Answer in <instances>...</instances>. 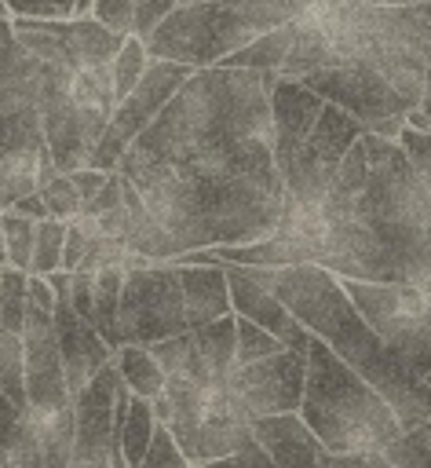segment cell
I'll return each mask as SVG.
<instances>
[{
    "label": "cell",
    "instance_id": "6da1fadb",
    "mask_svg": "<svg viewBox=\"0 0 431 468\" xmlns=\"http://www.w3.org/2000/svg\"><path fill=\"white\" fill-rule=\"evenodd\" d=\"M321 263L336 278L420 285L431 271V183L398 139L365 132L321 201Z\"/></svg>",
    "mask_w": 431,
    "mask_h": 468
},
{
    "label": "cell",
    "instance_id": "7a4b0ae2",
    "mask_svg": "<svg viewBox=\"0 0 431 468\" xmlns=\"http://www.w3.org/2000/svg\"><path fill=\"white\" fill-rule=\"evenodd\" d=\"M117 172L139 190L175 256L270 238L289 205L270 139H248L226 154L201 157L183 168L121 165Z\"/></svg>",
    "mask_w": 431,
    "mask_h": 468
},
{
    "label": "cell",
    "instance_id": "3957f363",
    "mask_svg": "<svg viewBox=\"0 0 431 468\" xmlns=\"http://www.w3.org/2000/svg\"><path fill=\"white\" fill-rule=\"evenodd\" d=\"M263 289H270L314 340H321L336 358H343L358 377H365L394 410L402 431H413L431 420V388L413 377L373 333L362 311L343 292L340 278L318 263L303 267H245Z\"/></svg>",
    "mask_w": 431,
    "mask_h": 468
},
{
    "label": "cell",
    "instance_id": "277c9868",
    "mask_svg": "<svg viewBox=\"0 0 431 468\" xmlns=\"http://www.w3.org/2000/svg\"><path fill=\"white\" fill-rule=\"evenodd\" d=\"M248 139H270L267 73L212 66L194 69L183 80L161 117L121 157V165L183 168L190 161L226 154Z\"/></svg>",
    "mask_w": 431,
    "mask_h": 468
},
{
    "label": "cell",
    "instance_id": "5b68a950",
    "mask_svg": "<svg viewBox=\"0 0 431 468\" xmlns=\"http://www.w3.org/2000/svg\"><path fill=\"white\" fill-rule=\"evenodd\" d=\"M300 417L321 450L340 457L387 453L405 435L387 399L314 336L307 347V388Z\"/></svg>",
    "mask_w": 431,
    "mask_h": 468
},
{
    "label": "cell",
    "instance_id": "8992f818",
    "mask_svg": "<svg viewBox=\"0 0 431 468\" xmlns=\"http://www.w3.org/2000/svg\"><path fill=\"white\" fill-rule=\"evenodd\" d=\"M300 18L296 0H197L175 7L146 37V55L190 69L223 66L248 40Z\"/></svg>",
    "mask_w": 431,
    "mask_h": 468
},
{
    "label": "cell",
    "instance_id": "52a82bcc",
    "mask_svg": "<svg viewBox=\"0 0 431 468\" xmlns=\"http://www.w3.org/2000/svg\"><path fill=\"white\" fill-rule=\"evenodd\" d=\"M164 402H168V431L183 457L190 464H216L245 446L256 442L252 435V417L241 410L237 395L226 384L201 388L194 380L168 377L164 384Z\"/></svg>",
    "mask_w": 431,
    "mask_h": 468
},
{
    "label": "cell",
    "instance_id": "ba28073f",
    "mask_svg": "<svg viewBox=\"0 0 431 468\" xmlns=\"http://www.w3.org/2000/svg\"><path fill=\"white\" fill-rule=\"evenodd\" d=\"M351 303L384 340V347L413 373H431V296L420 285H373L340 278Z\"/></svg>",
    "mask_w": 431,
    "mask_h": 468
},
{
    "label": "cell",
    "instance_id": "9c48e42d",
    "mask_svg": "<svg viewBox=\"0 0 431 468\" xmlns=\"http://www.w3.org/2000/svg\"><path fill=\"white\" fill-rule=\"evenodd\" d=\"M22 362H26V417L40 431L77 428V406L66 384L58 336H55V311H44L37 303L26 307Z\"/></svg>",
    "mask_w": 431,
    "mask_h": 468
},
{
    "label": "cell",
    "instance_id": "30bf717a",
    "mask_svg": "<svg viewBox=\"0 0 431 468\" xmlns=\"http://www.w3.org/2000/svg\"><path fill=\"white\" fill-rule=\"evenodd\" d=\"M300 84L321 95L325 102H332L336 110H343L347 117H354L365 132L380 139H398L405 128V117L413 113L405 99L362 58H343L329 69L307 73Z\"/></svg>",
    "mask_w": 431,
    "mask_h": 468
},
{
    "label": "cell",
    "instance_id": "8fae6325",
    "mask_svg": "<svg viewBox=\"0 0 431 468\" xmlns=\"http://www.w3.org/2000/svg\"><path fill=\"white\" fill-rule=\"evenodd\" d=\"M183 333H190V325L179 271L172 263H146L142 271H128L121 289V340L153 347Z\"/></svg>",
    "mask_w": 431,
    "mask_h": 468
},
{
    "label": "cell",
    "instance_id": "7c38bea8",
    "mask_svg": "<svg viewBox=\"0 0 431 468\" xmlns=\"http://www.w3.org/2000/svg\"><path fill=\"white\" fill-rule=\"evenodd\" d=\"M365 135V128L347 117L343 110H336L332 102H325L321 117L314 121L310 135L303 139V146L292 154V161L285 165L281 179H285V190H289V205L296 208H310L318 212L347 150Z\"/></svg>",
    "mask_w": 431,
    "mask_h": 468
},
{
    "label": "cell",
    "instance_id": "4fadbf2b",
    "mask_svg": "<svg viewBox=\"0 0 431 468\" xmlns=\"http://www.w3.org/2000/svg\"><path fill=\"white\" fill-rule=\"evenodd\" d=\"M15 40L40 62L80 73L88 66H110L128 37L113 33L99 18H11Z\"/></svg>",
    "mask_w": 431,
    "mask_h": 468
},
{
    "label": "cell",
    "instance_id": "5bb4252c",
    "mask_svg": "<svg viewBox=\"0 0 431 468\" xmlns=\"http://www.w3.org/2000/svg\"><path fill=\"white\" fill-rule=\"evenodd\" d=\"M194 69L190 66H179V62H164V58H150L139 88L117 102L95 154H91V165L88 168H99V172H117L121 157L131 150V143L161 117V110L172 102V95L183 88V80L190 77Z\"/></svg>",
    "mask_w": 431,
    "mask_h": 468
},
{
    "label": "cell",
    "instance_id": "9a60e30c",
    "mask_svg": "<svg viewBox=\"0 0 431 468\" xmlns=\"http://www.w3.org/2000/svg\"><path fill=\"white\" fill-rule=\"evenodd\" d=\"M58 176L40 132V113L18 110L0 117V212L15 208L26 194H37Z\"/></svg>",
    "mask_w": 431,
    "mask_h": 468
},
{
    "label": "cell",
    "instance_id": "2e32d148",
    "mask_svg": "<svg viewBox=\"0 0 431 468\" xmlns=\"http://www.w3.org/2000/svg\"><path fill=\"white\" fill-rule=\"evenodd\" d=\"M69 77L73 73L47 66L44 69V84H40V102H37L40 132H44V143L51 150V161H55L58 176H73L77 168H88L91 165V154L99 146V139L91 135L84 113L73 102Z\"/></svg>",
    "mask_w": 431,
    "mask_h": 468
},
{
    "label": "cell",
    "instance_id": "e0dca14e",
    "mask_svg": "<svg viewBox=\"0 0 431 468\" xmlns=\"http://www.w3.org/2000/svg\"><path fill=\"white\" fill-rule=\"evenodd\" d=\"M307 388V355L303 351H278L270 358L234 366L230 373V391L237 395L241 410L256 417H281V413H300Z\"/></svg>",
    "mask_w": 431,
    "mask_h": 468
},
{
    "label": "cell",
    "instance_id": "ac0fdd59",
    "mask_svg": "<svg viewBox=\"0 0 431 468\" xmlns=\"http://www.w3.org/2000/svg\"><path fill=\"white\" fill-rule=\"evenodd\" d=\"M117 362L102 366L88 388L73 399L77 406V428H73V450L69 468H110L117 450V391H121Z\"/></svg>",
    "mask_w": 431,
    "mask_h": 468
},
{
    "label": "cell",
    "instance_id": "d6986e66",
    "mask_svg": "<svg viewBox=\"0 0 431 468\" xmlns=\"http://www.w3.org/2000/svg\"><path fill=\"white\" fill-rule=\"evenodd\" d=\"M47 282L55 289V336H58V355H62L69 395L77 399L88 388V380L102 366H110L117 358V351L73 311V303H69V274L66 271H55Z\"/></svg>",
    "mask_w": 431,
    "mask_h": 468
},
{
    "label": "cell",
    "instance_id": "ffe728a7",
    "mask_svg": "<svg viewBox=\"0 0 431 468\" xmlns=\"http://www.w3.org/2000/svg\"><path fill=\"white\" fill-rule=\"evenodd\" d=\"M223 271H226V289H230V311H234L237 318H248L252 325L267 329L281 347L307 355V347H310L307 325H303L270 289H263L256 278H248L245 267L223 263Z\"/></svg>",
    "mask_w": 431,
    "mask_h": 468
},
{
    "label": "cell",
    "instance_id": "44dd1931",
    "mask_svg": "<svg viewBox=\"0 0 431 468\" xmlns=\"http://www.w3.org/2000/svg\"><path fill=\"white\" fill-rule=\"evenodd\" d=\"M321 110H325V99L314 95L310 88H303L300 80L278 77L270 84V154L281 172L292 161V154L303 146V139L310 135Z\"/></svg>",
    "mask_w": 431,
    "mask_h": 468
},
{
    "label": "cell",
    "instance_id": "7402d4cb",
    "mask_svg": "<svg viewBox=\"0 0 431 468\" xmlns=\"http://www.w3.org/2000/svg\"><path fill=\"white\" fill-rule=\"evenodd\" d=\"M121 289H124V267H102V271H73L69 274V303L73 311L113 347L121 351Z\"/></svg>",
    "mask_w": 431,
    "mask_h": 468
},
{
    "label": "cell",
    "instance_id": "603a6c76",
    "mask_svg": "<svg viewBox=\"0 0 431 468\" xmlns=\"http://www.w3.org/2000/svg\"><path fill=\"white\" fill-rule=\"evenodd\" d=\"M256 442L267 450L274 468H321V442L314 431L303 424L300 413H281V417H256L252 420Z\"/></svg>",
    "mask_w": 431,
    "mask_h": 468
},
{
    "label": "cell",
    "instance_id": "cb8c5ba5",
    "mask_svg": "<svg viewBox=\"0 0 431 468\" xmlns=\"http://www.w3.org/2000/svg\"><path fill=\"white\" fill-rule=\"evenodd\" d=\"M175 267V263H172ZM179 271V285H183V307H186V325L201 329L212 325L230 311V289H226V271L223 263H208V267H175Z\"/></svg>",
    "mask_w": 431,
    "mask_h": 468
},
{
    "label": "cell",
    "instance_id": "d4e9b609",
    "mask_svg": "<svg viewBox=\"0 0 431 468\" xmlns=\"http://www.w3.org/2000/svg\"><path fill=\"white\" fill-rule=\"evenodd\" d=\"M0 468H69V450L44 446L40 431L22 413V420L0 439Z\"/></svg>",
    "mask_w": 431,
    "mask_h": 468
},
{
    "label": "cell",
    "instance_id": "484cf974",
    "mask_svg": "<svg viewBox=\"0 0 431 468\" xmlns=\"http://www.w3.org/2000/svg\"><path fill=\"white\" fill-rule=\"evenodd\" d=\"M69 91H73V102L77 110L84 113L88 128L95 139H102L113 110H117V95H113V77H110V66H88L80 73L69 77Z\"/></svg>",
    "mask_w": 431,
    "mask_h": 468
},
{
    "label": "cell",
    "instance_id": "4316f807",
    "mask_svg": "<svg viewBox=\"0 0 431 468\" xmlns=\"http://www.w3.org/2000/svg\"><path fill=\"white\" fill-rule=\"evenodd\" d=\"M292 40H296V22L289 26H278L256 40H248L241 51H234L223 66L226 69H245V73H281L289 51H292Z\"/></svg>",
    "mask_w": 431,
    "mask_h": 468
},
{
    "label": "cell",
    "instance_id": "83f0119b",
    "mask_svg": "<svg viewBox=\"0 0 431 468\" xmlns=\"http://www.w3.org/2000/svg\"><path fill=\"white\" fill-rule=\"evenodd\" d=\"M113 362H117V373H121V380H124V388H128L131 395H139V399H146V402H153V399L164 395L168 377H164V369L157 366V358H153L146 347L124 344Z\"/></svg>",
    "mask_w": 431,
    "mask_h": 468
},
{
    "label": "cell",
    "instance_id": "f1b7e54d",
    "mask_svg": "<svg viewBox=\"0 0 431 468\" xmlns=\"http://www.w3.org/2000/svg\"><path fill=\"white\" fill-rule=\"evenodd\" d=\"M0 234H4V249H7V267L29 274L33 245H37V219H26L7 208V212H0Z\"/></svg>",
    "mask_w": 431,
    "mask_h": 468
},
{
    "label": "cell",
    "instance_id": "f546056e",
    "mask_svg": "<svg viewBox=\"0 0 431 468\" xmlns=\"http://www.w3.org/2000/svg\"><path fill=\"white\" fill-rule=\"evenodd\" d=\"M0 395H7L26 413V362H22V336L0 325Z\"/></svg>",
    "mask_w": 431,
    "mask_h": 468
},
{
    "label": "cell",
    "instance_id": "4dcf8cb0",
    "mask_svg": "<svg viewBox=\"0 0 431 468\" xmlns=\"http://www.w3.org/2000/svg\"><path fill=\"white\" fill-rule=\"evenodd\" d=\"M146 66H150L146 44H142L139 37H128V40L121 44V51L113 55V62H110V77H113V95H117V102L128 99V95L139 88Z\"/></svg>",
    "mask_w": 431,
    "mask_h": 468
},
{
    "label": "cell",
    "instance_id": "1f68e13d",
    "mask_svg": "<svg viewBox=\"0 0 431 468\" xmlns=\"http://www.w3.org/2000/svg\"><path fill=\"white\" fill-rule=\"evenodd\" d=\"M29 274L4 267L0 271V325L11 329L15 336H22L26 329V307H29V289H26Z\"/></svg>",
    "mask_w": 431,
    "mask_h": 468
},
{
    "label": "cell",
    "instance_id": "d6a6232c",
    "mask_svg": "<svg viewBox=\"0 0 431 468\" xmlns=\"http://www.w3.org/2000/svg\"><path fill=\"white\" fill-rule=\"evenodd\" d=\"M62 249H66V223L40 219L37 223V245H33V267H29V274L51 278L55 271H62Z\"/></svg>",
    "mask_w": 431,
    "mask_h": 468
},
{
    "label": "cell",
    "instance_id": "836d02e7",
    "mask_svg": "<svg viewBox=\"0 0 431 468\" xmlns=\"http://www.w3.org/2000/svg\"><path fill=\"white\" fill-rule=\"evenodd\" d=\"M37 194L44 197L47 216H51V219H58V223H73V219L80 216V208H84L80 190L73 186V179H69V176H55V179H51V183H44Z\"/></svg>",
    "mask_w": 431,
    "mask_h": 468
},
{
    "label": "cell",
    "instance_id": "e575fe53",
    "mask_svg": "<svg viewBox=\"0 0 431 468\" xmlns=\"http://www.w3.org/2000/svg\"><path fill=\"white\" fill-rule=\"evenodd\" d=\"M384 457L398 468H431V420L405 431Z\"/></svg>",
    "mask_w": 431,
    "mask_h": 468
},
{
    "label": "cell",
    "instance_id": "d590c367",
    "mask_svg": "<svg viewBox=\"0 0 431 468\" xmlns=\"http://www.w3.org/2000/svg\"><path fill=\"white\" fill-rule=\"evenodd\" d=\"M237 318V314H234ZM285 351L267 329L252 325L248 318H237V351H234V366H248V362H259V358H270Z\"/></svg>",
    "mask_w": 431,
    "mask_h": 468
},
{
    "label": "cell",
    "instance_id": "8d00e7d4",
    "mask_svg": "<svg viewBox=\"0 0 431 468\" xmlns=\"http://www.w3.org/2000/svg\"><path fill=\"white\" fill-rule=\"evenodd\" d=\"M139 468H194V464L183 457V450L175 446L172 431H168L164 424H157L153 442H150V453L142 457V464H139Z\"/></svg>",
    "mask_w": 431,
    "mask_h": 468
},
{
    "label": "cell",
    "instance_id": "74e56055",
    "mask_svg": "<svg viewBox=\"0 0 431 468\" xmlns=\"http://www.w3.org/2000/svg\"><path fill=\"white\" fill-rule=\"evenodd\" d=\"M11 18H73L77 0H4Z\"/></svg>",
    "mask_w": 431,
    "mask_h": 468
},
{
    "label": "cell",
    "instance_id": "f35d334b",
    "mask_svg": "<svg viewBox=\"0 0 431 468\" xmlns=\"http://www.w3.org/2000/svg\"><path fill=\"white\" fill-rule=\"evenodd\" d=\"M95 18L102 26H110L121 37H131V22H135V0H95Z\"/></svg>",
    "mask_w": 431,
    "mask_h": 468
},
{
    "label": "cell",
    "instance_id": "ab89813d",
    "mask_svg": "<svg viewBox=\"0 0 431 468\" xmlns=\"http://www.w3.org/2000/svg\"><path fill=\"white\" fill-rule=\"evenodd\" d=\"M183 0H135V22H131V37H146L161 18H168Z\"/></svg>",
    "mask_w": 431,
    "mask_h": 468
},
{
    "label": "cell",
    "instance_id": "60d3db41",
    "mask_svg": "<svg viewBox=\"0 0 431 468\" xmlns=\"http://www.w3.org/2000/svg\"><path fill=\"white\" fill-rule=\"evenodd\" d=\"M88 245H91L88 230H84L77 219H73V223H66V249H62V271H66V274H73V271L84 263Z\"/></svg>",
    "mask_w": 431,
    "mask_h": 468
},
{
    "label": "cell",
    "instance_id": "b9f144b4",
    "mask_svg": "<svg viewBox=\"0 0 431 468\" xmlns=\"http://www.w3.org/2000/svg\"><path fill=\"white\" fill-rule=\"evenodd\" d=\"M208 468H274V461L267 457V450L259 442H252V446H245V450H237V453H230V457H223V461H216Z\"/></svg>",
    "mask_w": 431,
    "mask_h": 468
},
{
    "label": "cell",
    "instance_id": "7bdbcfd3",
    "mask_svg": "<svg viewBox=\"0 0 431 468\" xmlns=\"http://www.w3.org/2000/svg\"><path fill=\"white\" fill-rule=\"evenodd\" d=\"M321 468H398L384 453H321Z\"/></svg>",
    "mask_w": 431,
    "mask_h": 468
},
{
    "label": "cell",
    "instance_id": "ee69618b",
    "mask_svg": "<svg viewBox=\"0 0 431 468\" xmlns=\"http://www.w3.org/2000/svg\"><path fill=\"white\" fill-rule=\"evenodd\" d=\"M110 176H113V172H99V168H77L69 179H73V186L80 190V201L88 205V201H91V197H95V194H99V190L110 183Z\"/></svg>",
    "mask_w": 431,
    "mask_h": 468
},
{
    "label": "cell",
    "instance_id": "f6af8a7d",
    "mask_svg": "<svg viewBox=\"0 0 431 468\" xmlns=\"http://www.w3.org/2000/svg\"><path fill=\"white\" fill-rule=\"evenodd\" d=\"M300 7H318V4H358V7H405V4H424V0H296Z\"/></svg>",
    "mask_w": 431,
    "mask_h": 468
},
{
    "label": "cell",
    "instance_id": "bcb514c9",
    "mask_svg": "<svg viewBox=\"0 0 431 468\" xmlns=\"http://www.w3.org/2000/svg\"><path fill=\"white\" fill-rule=\"evenodd\" d=\"M11 212H18V216H26V219H37V223H40V219H51L47 208H44V197H40V194H26Z\"/></svg>",
    "mask_w": 431,
    "mask_h": 468
},
{
    "label": "cell",
    "instance_id": "7dc6e473",
    "mask_svg": "<svg viewBox=\"0 0 431 468\" xmlns=\"http://www.w3.org/2000/svg\"><path fill=\"white\" fill-rule=\"evenodd\" d=\"M18 420H22V410H18V406H15L7 395H0V439H4V435H7V431L18 424Z\"/></svg>",
    "mask_w": 431,
    "mask_h": 468
},
{
    "label": "cell",
    "instance_id": "c3c4849f",
    "mask_svg": "<svg viewBox=\"0 0 431 468\" xmlns=\"http://www.w3.org/2000/svg\"><path fill=\"white\" fill-rule=\"evenodd\" d=\"M110 468H128L124 450H121V420H117V450H113V464H110Z\"/></svg>",
    "mask_w": 431,
    "mask_h": 468
},
{
    "label": "cell",
    "instance_id": "681fc988",
    "mask_svg": "<svg viewBox=\"0 0 431 468\" xmlns=\"http://www.w3.org/2000/svg\"><path fill=\"white\" fill-rule=\"evenodd\" d=\"M7 267V249H4V234H0V271Z\"/></svg>",
    "mask_w": 431,
    "mask_h": 468
},
{
    "label": "cell",
    "instance_id": "f907efd6",
    "mask_svg": "<svg viewBox=\"0 0 431 468\" xmlns=\"http://www.w3.org/2000/svg\"><path fill=\"white\" fill-rule=\"evenodd\" d=\"M420 289H424V292H427V296H431V271H427V278H424V282H420Z\"/></svg>",
    "mask_w": 431,
    "mask_h": 468
},
{
    "label": "cell",
    "instance_id": "816d5d0a",
    "mask_svg": "<svg viewBox=\"0 0 431 468\" xmlns=\"http://www.w3.org/2000/svg\"><path fill=\"white\" fill-rule=\"evenodd\" d=\"M0 18H11V15H7V7H4V0H0Z\"/></svg>",
    "mask_w": 431,
    "mask_h": 468
},
{
    "label": "cell",
    "instance_id": "f5cc1de1",
    "mask_svg": "<svg viewBox=\"0 0 431 468\" xmlns=\"http://www.w3.org/2000/svg\"><path fill=\"white\" fill-rule=\"evenodd\" d=\"M424 380H427V388H431V373H427V377H424Z\"/></svg>",
    "mask_w": 431,
    "mask_h": 468
},
{
    "label": "cell",
    "instance_id": "db71d44e",
    "mask_svg": "<svg viewBox=\"0 0 431 468\" xmlns=\"http://www.w3.org/2000/svg\"><path fill=\"white\" fill-rule=\"evenodd\" d=\"M194 468H201V464H194Z\"/></svg>",
    "mask_w": 431,
    "mask_h": 468
}]
</instances>
